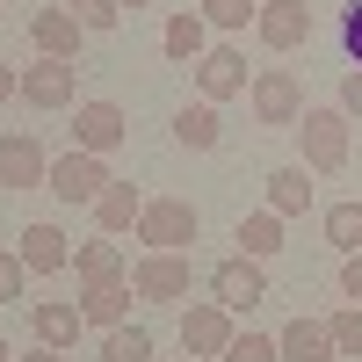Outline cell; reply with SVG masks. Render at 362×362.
Returning a JSON list of instances; mask_svg holds the SVG:
<instances>
[{"mask_svg":"<svg viewBox=\"0 0 362 362\" xmlns=\"http://www.w3.org/2000/svg\"><path fill=\"white\" fill-rule=\"evenodd\" d=\"M160 51L174 58V66H196V58L210 51V22H203L196 8H181V15H167V29H160Z\"/></svg>","mask_w":362,"mask_h":362,"instance_id":"obj_18","label":"cell"},{"mask_svg":"<svg viewBox=\"0 0 362 362\" xmlns=\"http://www.w3.org/2000/svg\"><path fill=\"white\" fill-rule=\"evenodd\" d=\"M22 290H29V268H22V254H0V305H15Z\"/></svg>","mask_w":362,"mask_h":362,"instance_id":"obj_31","label":"cell"},{"mask_svg":"<svg viewBox=\"0 0 362 362\" xmlns=\"http://www.w3.org/2000/svg\"><path fill=\"white\" fill-rule=\"evenodd\" d=\"M102 362H153V334H145V326H109L102 334Z\"/></svg>","mask_w":362,"mask_h":362,"instance_id":"obj_25","label":"cell"},{"mask_svg":"<svg viewBox=\"0 0 362 362\" xmlns=\"http://www.w3.org/2000/svg\"><path fill=\"white\" fill-rule=\"evenodd\" d=\"M138 210H145V196H138V181H109V189L95 196V225L116 239V232H131L138 225Z\"/></svg>","mask_w":362,"mask_h":362,"instance_id":"obj_20","label":"cell"},{"mask_svg":"<svg viewBox=\"0 0 362 362\" xmlns=\"http://www.w3.org/2000/svg\"><path fill=\"white\" fill-rule=\"evenodd\" d=\"M239 254H247V261H268V254H283V218H276V210H254V218H239Z\"/></svg>","mask_w":362,"mask_h":362,"instance_id":"obj_23","label":"cell"},{"mask_svg":"<svg viewBox=\"0 0 362 362\" xmlns=\"http://www.w3.org/2000/svg\"><path fill=\"white\" fill-rule=\"evenodd\" d=\"M326 334H334L341 355H362V305H341L334 319H326Z\"/></svg>","mask_w":362,"mask_h":362,"instance_id":"obj_29","label":"cell"},{"mask_svg":"<svg viewBox=\"0 0 362 362\" xmlns=\"http://www.w3.org/2000/svg\"><path fill=\"white\" fill-rule=\"evenodd\" d=\"M326 247L362 254V203H326Z\"/></svg>","mask_w":362,"mask_h":362,"instance_id":"obj_24","label":"cell"},{"mask_svg":"<svg viewBox=\"0 0 362 362\" xmlns=\"http://www.w3.org/2000/svg\"><path fill=\"white\" fill-rule=\"evenodd\" d=\"M29 44H37V58H80L87 29L73 22V8H37V22H29Z\"/></svg>","mask_w":362,"mask_h":362,"instance_id":"obj_14","label":"cell"},{"mask_svg":"<svg viewBox=\"0 0 362 362\" xmlns=\"http://www.w3.org/2000/svg\"><path fill=\"white\" fill-rule=\"evenodd\" d=\"M124 138H131V116L116 109V102L95 95V102H80V109H73V145H80V153H102V160H109Z\"/></svg>","mask_w":362,"mask_h":362,"instance_id":"obj_8","label":"cell"},{"mask_svg":"<svg viewBox=\"0 0 362 362\" xmlns=\"http://www.w3.org/2000/svg\"><path fill=\"white\" fill-rule=\"evenodd\" d=\"M109 181H116V174H109V160H102V153H80V145H73V153H58V160H51L44 189H51L58 203H87V210H95V196L109 189Z\"/></svg>","mask_w":362,"mask_h":362,"instance_id":"obj_4","label":"cell"},{"mask_svg":"<svg viewBox=\"0 0 362 362\" xmlns=\"http://www.w3.org/2000/svg\"><path fill=\"white\" fill-rule=\"evenodd\" d=\"M22 102L29 109H80V58H29Z\"/></svg>","mask_w":362,"mask_h":362,"instance_id":"obj_5","label":"cell"},{"mask_svg":"<svg viewBox=\"0 0 362 362\" xmlns=\"http://www.w3.org/2000/svg\"><path fill=\"white\" fill-rule=\"evenodd\" d=\"M232 312L218 305V297H210V305H189L181 312V355H196V362H218L225 348H232Z\"/></svg>","mask_w":362,"mask_h":362,"instance_id":"obj_6","label":"cell"},{"mask_svg":"<svg viewBox=\"0 0 362 362\" xmlns=\"http://www.w3.org/2000/svg\"><path fill=\"white\" fill-rule=\"evenodd\" d=\"M44 174H51V153L29 131L0 138V189H44Z\"/></svg>","mask_w":362,"mask_h":362,"instance_id":"obj_12","label":"cell"},{"mask_svg":"<svg viewBox=\"0 0 362 362\" xmlns=\"http://www.w3.org/2000/svg\"><path fill=\"white\" fill-rule=\"evenodd\" d=\"M247 51L239 44H210L203 58H196V95L203 102H232V95H247Z\"/></svg>","mask_w":362,"mask_h":362,"instance_id":"obj_7","label":"cell"},{"mask_svg":"<svg viewBox=\"0 0 362 362\" xmlns=\"http://www.w3.org/2000/svg\"><path fill=\"white\" fill-rule=\"evenodd\" d=\"M124 8H131V15H138V8H153V0H124Z\"/></svg>","mask_w":362,"mask_h":362,"instance_id":"obj_36","label":"cell"},{"mask_svg":"<svg viewBox=\"0 0 362 362\" xmlns=\"http://www.w3.org/2000/svg\"><path fill=\"white\" fill-rule=\"evenodd\" d=\"M268 210H276V218H305V210H312V181H305V160L268 174Z\"/></svg>","mask_w":362,"mask_h":362,"instance_id":"obj_22","label":"cell"},{"mask_svg":"<svg viewBox=\"0 0 362 362\" xmlns=\"http://www.w3.org/2000/svg\"><path fill=\"white\" fill-rule=\"evenodd\" d=\"M341 51H348V66L362 73V0H348V8H341Z\"/></svg>","mask_w":362,"mask_h":362,"instance_id":"obj_30","label":"cell"},{"mask_svg":"<svg viewBox=\"0 0 362 362\" xmlns=\"http://www.w3.org/2000/svg\"><path fill=\"white\" fill-rule=\"evenodd\" d=\"M341 116H348V124L362 116V73H348V80H341Z\"/></svg>","mask_w":362,"mask_h":362,"instance_id":"obj_33","label":"cell"},{"mask_svg":"<svg viewBox=\"0 0 362 362\" xmlns=\"http://www.w3.org/2000/svg\"><path fill=\"white\" fill-rule=\"evenodd\" d=\"M210 29H225V37H232V29H247L254 15H261V0H203V8H196Z\"/></svg>","mask_w":362,"mask_h":362,"instance_id":"obj_26","label":"cell"},{"mask_svg":"<svg viewBox=\"0 0 362 362\" xmlns=\"http://www.w3.org/2000/svg\"><path fill=\"white\" fill-rule=\"evenodd\" d=\"M29 334H37V348H58V355H73V341L87 334V319H80V305H29Z\"/></svg>","mask_w":362,"mask_h":362,"instance_id":"obj_15","label":"cell"},{"mask_svg":"<svg viewBox=\"0 0 362 362\" xmlns=\"http://www.w3.org/2000/svg\"><path fill=\"white\" fill-rule=\"evenodd\" d=\"M254 37H261L268 51H305V44H312V8H305V0H261Z\"/></svg>","mask_w":362,"mask_h":362,"instance_id":"obj_9","label":"cell"},{"mask_svg":"<svg viewBox=\"0 0 362 362\" xmlns=\"http://www.w3.org/2000/svg\"><path fill=\"white\" fill-rule=\"evenodd\" d=\"M131 297H138L131 276H124V283H87V290H80V319L109 334V326H124V319H131Z\"/></svg>","mask_w":362,"mask_h":362,"instance_id":"obj_17","label":"cell"},{"mask_svg":"<svg viewBox=\"0 0 362 362\" xmlns=\"http://www.w3.org/2000/svg\"><path fill=\"white\" fill-rule=\"evenodd\" d=\"M73 276H80V283H124L131 261H124V247L102 232V239H87V247H73Z\"/></svg>","mask_w":362,"mask_h":362,"instance_id":"obj_19","label":"cell"},{"mask_svg":"<svg viewBox=\"0 0 362 362\" xmlns=\"http://www.w3.org/2000/svg\"><path fill=\"white\" fill-rule=\"evenodd\" d=\"M210 297H218L225 312H254L261 297H268V276H261V261H247V254L218 261V268H210Z\"/></svg>","mask_w":362,"mask_h":362,"instance_id":"obj_10","label":"cell"},{"mask_svg":"<svg viewBox=\"0 0 362 362\" xmlns=\"http://www.w3.org/2000/svg\"><path fill=\"white\" fill-rule=\"evenodd\" d=\"M254 124H268V131H297V116H305V80H297L290 66H268V73H254Z\"/></svg>","mask_w":362,"mask_h":362,"instance_id":"obj_3","label":"cell"},{"mask_svg":"<svg viewBox=\"0 0 362 362\" xmlns=\"http://www.w3.org/2000/svg\"><path fill=\"white\" fill-rule=\"evenodd\" d=\"M297 145H305V167L312 174H341L348 167V145H355V124L341 116V102L334 109H305V116H297Z\"/></svg>","mask_w":362,"mask_h":362,"instance_id":"obj_1","label":"cell"},{"mask_svg":"<svg viewBox=\"0 0 362 362\" xmlns=\"http://www.w3.org/2000/svg\"><path fill=\"white\" fill-rule=\"evenodd\" d=\"M0 362H15V348H8V341H0Z\"/></svg>","mask_w":362,"mask_h":362,"instance_id":"obj_37","label":"cell"},{"mask_svg":"<svg viewBox=\"0 0 362 362\" xmlns=\"http://www.w3.org/2000/svg\"><path fill=\"white\" fill-rule=\"evenodd\" d=\"M131 232L145 239V254H181L196 239V203L189 196H145V210H138Z\"/></svg>","mask_w":362,"mask_h":362,"instance_id":"obj_2","label":"cell"},{"mask_svg":"<svg viewBox=\"0 0 362 362\" xmlns=\"http://www.w3.org/2000/svg\"><path fill=\"white\" fill-rule=\"evenodd\" d=\"M174 138L189 145V153H218V138H225V131H218V102L196 95L189 109H174Z\"/></svg>","mask_w":362,"mask_h":362,"instance_id":"obj_21","label":"cell"},{"mask_svg":"<svg viewBox=\"0 0 362 362\" xmlns=\"http://www.w3.org/2000/svg\"><path fill=\"white\" fill-rule=\"evenodd\" d=\"M276 355L283 362H334V334H326V319H290L283 334H276Z\"/></svg>","mask_w":362,"mask_h":362,"instance_id":"obj_16","label":"cell"},{"mask_svg":"<svg viewBox=\"0 0 362 362\" xmlns=\"http://www.w3.org/2000/svg\"><path fill=\"white\" fill-rule=\"evenodd\" d=\"M58 8H73L80 29H116L124 22V0H58Z\"/></svg>","mask_w":362,"mask_h":362,"instance_id":"obj_27","label":"cell"},{"mask_svg":"<svg viewBox=\"0 0 362 362\" xmlns=\"http://www.w3.org/2000/svg\"><path fill=\"white\" fill-rule=\"evenodd\" d=\"M15 362H66L58 348H29V355H15Z\"/></svg>","mask_w":362,"mask_h":362,"instance_id":"obj_35","label":"cell"},{"mask_svg":"<svg viewBox=\"0 0 362 362\" xmlns=\"http://www.w3.org/2000/svg\"><path fill=\"white\" fill-rule=\"evenodd\" d=\"M174 362H196V355H174Z\"/></svg>","mask_w":362,"mask_h":362,"instance_id":"obj_38","label":"cell"},{"mask_svg":"<svg viewBox=\"0 0 362 362\" xmlns=\"http://www.w3.org/2000/svg\"><path fill=\"white\" fill-rule=\"evenodd\" d=\"M15 254H22L29 276H58V268H73V247H66L58 225H22L15 232Z\"/></svg>","mask_w":362,"mask_h":362,"instance_id":"obj_13","label":"cell"},{"mask_svg":"<svg viewBox=\"0 0 362 362\" xmlns=\"http://www.w3.org/2000/svg\"><path fill=\"white\" fill-rule=\"evenodd\" d=\"M218 362H283V355H276V334H232Z\"/></svg>","mask_w":362,"mask_h":362,"instance_id":"obj_28","label":"cell"},{"mask_svg":"<svg viewBox=\"0 0 362 362\" xmlns=\"http://www.w3.org/2000/svg\"><path fill=\"white\" fill-rule=\"evenodd\" d=\"M22 95V66H8V58H0V109H8Z\"/></svg>","mask_w":362,"mask_h":362,"instance_id":"obj_34","label":"cell"},{"mask_svg":"<svg viewBox=\"0 0 362 362\" xmlns=\"http://www.w3.org/2000/svg\"><path fill=\"white\" fill-rule=\"evenodd\" d=\"M341 297L362 305V254H341Z\"/></svg>","mask_w":362,"mask_h":362,"instance_id":"obj_32","label":"cell"},{"mask_svg":"<svg viewBox=\"0 0 362 362\" xmlns=\"http://www.w3.org/2000/svg\"><path fill=\"white\" fill-rule=\"evenodd\" d=\"M131 290L145 305H174V297H189V254H145L131 268Z\"/></svg>","mask_w":362,"mask_h":362,"instance_id":"obj_11","label":"cell"}]
</instances>
